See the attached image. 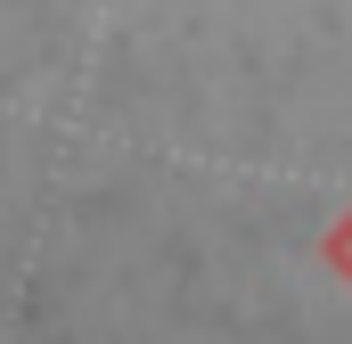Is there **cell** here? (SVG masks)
I'll return each mask as SVG.
<instances>
[{
    "label": "cell",
    "instance_id": "cell-1",
    "mask_svg": "<svg viewBox=\"0 0 352 344\" xmlns=\"http://www.w3.org/2000/svg\"><path fill=\"white\" fill-rule=\"evenodd\" d=\"M328 262H336V270H344V279H352V222H344V230H336V238H328Z\"/></svg>",
    "mask_w": 352,
    "mask_h": 344
}]
</instances>
